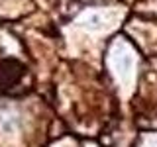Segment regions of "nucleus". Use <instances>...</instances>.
Wrapping results in <instances>:
<instances>
[{
    "mask_svg": "<svg viewBox=\"0 0 157 147\" xmlns=\"http://www.w3.org/2000/svg\"><path fill=\"white\" fill-rule=\"evenodd\" d=\"M122 18V12H118L114 8H98V10H86L78 18V26L86 32L92 33H102L112 29L118 24V20Z\"/></svg>",
    "mask_w": 157,
    "mask_h": 147,
    "instance_id": "obj_2",
    "label": "nucleus"
},
{
    "mask_svg": "<svg viewBox=\"0 0 157 147\" xmlns=\"http://www.w3.org/2000/svg\"><path fill=\"white\" fill-rule=\"evenodd\" d=\"M108 65H110L112 73L116 75L118 82L122 86L130 88L134 85V69H136V55H134V49L128 41L124 39H116L110 47V55H108Z\"/></svg>",
    "mask_w": 157,
    "mask_h": 147,
    "instance_id": "obj_1",
    "label": "nucleus"
},
{
    "mask_svg": "<svg viewBox=\"0 0 157 147\" xmlns=\"http://www.w3.org/2000/svg\"><path fill=\"white\" fill-rule=\"evenodd\" d=\"M18 127V118L14 112H0V130L4 131V134H12L14 130Z\"/></svg>",
    "mask_w": 157,
    "mask_h": 147,
    "instance_id": "obj_3",
    "label": "nucleus"
}]
</instances>
